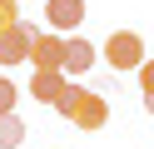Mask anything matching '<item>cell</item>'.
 <instances>
[{"label": "cell", "mask_w": 154, "mask_h": 149, "mask_svg": "<svg viewBox=\"0 0 154 149\" xmlns=\"http://www.w3.org/2000/svg\"><path fill=\"white\" fill-rule=\"evenodd\" d=\"M30 40H35V25L30 20H15L5 35H0V65H20L30 55Z\"/></svg>", "instance_id": "obj_4"}, {"label": "cell", "mask_w": 154, "mask_h": 149, "mask_svg": "<svg viewBox=\"0 0 154 149\" xmlns=\"http://www.w3.org/2000/svg\"><path fill=\"white\" fill-rule=\"evenodd\" d=\"M15 95H20V89H15L10 79H0V114H5V109H15Z\"/></svg>", "instance_id": "obj_10"}, {"label": "cell", "mask_w": 154, "mask_h": 149, "mask_svg": "<svg viewBox=\"0 0 154 149\" xmlns=\"http://www.w3.org/2000/svg\"><path fill=\"white\" fill-rule=\"evenodd\" d=\"M25 60H30L35 70H60L65 65V35H60V30H35Z\"/></svg>", "instance_id": "obj_3"}, {"label": "cell", "mask_w": 154, "mask_h": 149, "mask_svg": "<svg viewBox=\"0 0 154 149\" xmlns=\"http://www.w3.org/2000/svg\"><path fill=\"white\" fill-rule=\"evenodd\" d=\"M94 60H100V50H94L85 35H70V40H65V65H60V70H65L70 79H80L85 70L94 65Z\"/></svg>", "instance_id": "obj_6"}, {"label": "cell", "mask_w": 154, "mask_h": 149, "mask_svg": "<svg viewBox=\"0 0 154 149\" xmlns=\"http://www.w3.org/2000/svg\"><path fill=\"white\" fill-rule=\"evenodd\" d=\"M45 20H50V30L70 35V30H80V20H85V0H45Z\"/></svg>", "instance_id": "obj_5"}, {"label": "cell", "mask_w": 154, "mask_h": 149, "mask_svg": "<svg viewBox=\"0 0 154 149\" xmlns=\"http://www.w3.org/2000/svg\"><path fill=\"white\" fill-rule=\"evenodd\" d=\"M104 65L114 70V75H124V70H139V60H144V40L134 35V30H114L109 40H104Z\"/></svg>", "instance_id": "obj_2"}, {"label": "cell", "mask_w": 154, "mask_h": 149, "mask_svg": "<svg viewBox=\"0 0 154 149\" xmlns=\"http://www.w3.org/2000/svg\"><path fill=\"white\" fill-rule=\"evenodd\" d=\"M20 144H25V119L15 109H5L0 114V149H20Z\"/></svg>", "instance_id": "obj_8"}, {"label": "cell", "mask_w": 154, "mask_h": 149, "mask_svg": "<svg viewBox=\"0 0 154 149\" xmlns=\"http://www.w3.org/2000/svg\"><path fill=\"white\" fill-rule=\"evenodd\" d=\"M15 20H20V5H15V0H0V35H5Z\"/></svg>", "instance_id": "obj_9"}, {"label": "cell", "mask_w": 154, "mask_h": 149, "mask_svg": "<svg viewBox=\"0 0 154 149\" xmlns=\"http://www.w3.org/2000/svg\"><path fill=\"white\" fill-rule=\"evenodd\" d=\"M65 85H70V75H65V70H35V79H30V95L40 99V104H55Z\"/></svg>", "instance_id": "obj_7"}, {"label": "cell", "mask_w": 154, "mask_h": 149, "mask_svg": "<svg viewBox=\"0 0 154 149\" xmlns=\"http://www.w3.org/2000/svg\"><path fill=\"white\" fill-rule=\"evenodd\" d=\"M55 109H60L75 129H104V119H109V99H104L100 89H85L80 79H70V85L60 89Z\"/></svg>", "instance_id": "obj_1"}]
</instances>
